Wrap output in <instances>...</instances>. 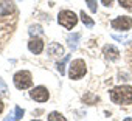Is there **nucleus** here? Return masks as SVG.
I'll use <instances>...</instances> for the list:
<instances>
[{
    "label": "nucleus",
    "instance_id": "obj_12",
    "mask_svg": "<svg viewBox=\"0 0 132 121\" xmlns=\"http://www.w3.org/2000/svg\"><path fill=\"white\" fill-rule=\"evenodd\" d=\"M81 20H82V23H84L86 27H89V28L95 25V22H93V19H92V17H89V16H87V14H86L84 11H81Z\"/></svg>",
    "mask_w": 132,
    "mask_h": 121
},
{
    "label": "nucleus",
    "instance_id": "obj_21",
    "mask_svg": "<svg viewBox=\"0 0 132 121\" xmlns=\"http://www.w3.org/2000/svg\"><path fill=\"white\" fill-rule=\"evenodd\" d=\"M101 2H103V5H106V6H110L113 0H101Z\"/></svg>",
    "mask_w": 132,
    "mask_h": 121
},
{
    "label": "nucleus",
    "instance_id": "obj_4",
    "mask_svg": "<svg viewBox=\"0 0 132 121\" xmlns=\"http://www.w3.org/2000/svg\"><path fill=\"white\" fill-rule=\"evenodd\" d=\"M86 73H87V67H86V62L82 59H76L70 64V72H69L70 79H79Z\"/></svg>",
    "mask_w": 132,
    "mask_h": 121
},
{
    "label": "nucleus",
    "instance_id": "obj_5",
    "mask_svg": "<svg viewBox=\"0 0 132 121\" xmlns=\"http://www.w3.org/2000/svg\"><path fill=\"white\" fill-rule=\"evenodd\" d=\"M112 28L115 30H120V31H127L132 28V19L129 16H121V17H117L110 22Z\"/></svg>",
    "mask_w": 132,
    "mask_h": 121
},
{
    "label": "nucleus",
    "instance_id": "obj_11",
    "mask_svg": "<svg viewBox=\"0 0 132 121\" xmlns=\"http://www.w3.org/2000/svg\"><path fill=\"white\" fill-rule=\"evenodd\" d=\"M23 109L22 107H19V106H16L14 107V112L11 113V115H8L6 116V119H22V116H23Z\"/></svg>",
    "mask_w": 132,
    "mask_h": 121
},
{
    "label": "nucleus",
    "instance_id": "obj_20",
    "mask_svg": "<svg viewBox=\"0 0 132 121\" xmlns=\"http://www.w3.org/2000/svg\"><path fill=\"white\" fill-rule=\"evenodd\" d=\"M112 37H113L115 40H120V42H124V40H127V37H123V36H117V34H112Z\"/></svg>",
    "mask_w": 132,
    "mask_h": 121
},
{
    "label": "nucleus",
    "instance_id": "obj_10",
    "mask_svg": "<svg viewBox=\"0 0 132 121\" xmlns=\"http://www.w3.org/2000/svg\"><path fill=\"white\" fill-rule=\"evenodd\" d=\"M81 39V34L79 33H75V34H72V36H69L67 37V40H69V45H70V48H72V51H75L76 48H78V40Z\"/></svg>",
    "mask_w": 132,
    "mask_h": 121
},
{
    "label": "nucleus",
    "instance_id": "obj_15",
    "mask_svg": "<svg viewBox=\"0 0 132 121\" xmlns=\"http://www.w3.org/2000/svg\"><path fill=\"white\" fill-rule=\"evenodd\" d=\"M48 121H65V116H62L59 112H51L48 115Z\"/></svg>",
    "mask_w": 132,
    "mask_h": 121
},
{
    "label": "nucleus",
    "instance_id": "obj_17",
    "mask_svg": "<svg viewBox=\"0 0 132 121\" xmlns=\"http://www.w3.org/2000/svg\"><path fill=\"white\" fill-rule=\"evenodd\" d=\"M44 31H42V28L39 27V25H33V27H30V34L31 36H34V34H42Z\"/></svg>",
    "mask_w": 132,
    "mask_h": 121
},
{
    "label": "nucleus",
    "instance_id": "obj_7",
    "mask_svg": "<svg viewBox=\"0 0 132 121\" xmlns=\"http://www.w3.org/2000/svg\"><path fill=\"white\" fill-rule=\"evenodd\" d=\"M28 50H30L31 53H34V54H40L42 50H44V40H42L40 37L33 36V37L30 39V42H28Z\"/></svg>",
    "mask_w": 132,
    "mask_h": 121
},
{
    "label": "nucleus",
    "instance_id": "obj_6",
    "mask_svg": "<svg viewBox=\"0 0 132 121\" xmlns=\"http://www.w3.org/2000/svg\"><path fill=\"white\" fill-rule=\"evenodd\" d=\"M30 96H31L34 101H37V102H45V101L50 98V93H48V90H47L45 87L39 85V87H34V89L30 92Z\"/></svg>",
    "mask_w": 132,
    "mask_h": 121
},
{
    "label": "nucleus",
    "instance_id": "obj_22",
    "mask_svg": "<svg viewBox=\"0 0 132 121\" xmlns=\"http://www.w3.org/2000/svg\"><path fill=\"white\" fill-rule=\"evenodd\" d=\"M2 112H3V102L0 101V113H2Z\"/></svg>",
    "mask_w": 132,
    "mask_h": 121
},
{
    "label": "nucleus",
    "instance_id": "obj_1",
    "mask_svg": "<svg viewBox=\"0 0 132 121\" xmlns=\"http://www.w3.org/2000/svg\"><path fill=\"white\" fill-rule=\"evenodd\" d=\"M110 99L113 104L129 106L132 104V87L130 85H118L110 90Z\"/></svg>",
    "mask_w": 132,
    "mask_h": 121
},
{
    "label": "nucleus",
    "instance_id": "obj_16",
    "mask_svg": "<svg viewBox=\"0 0 132 121\" xmlns=\"http://www.w3.org/2000/svg\"><path fill=\"white\" fill-rule=\"evenodd\" d=\"M120 6H123L127 11H132V0H118Z\"/></svg>",
    "mask_w": 132,
    "mask_h": 121
},
{
    "label": "nucleus",
    "instance_id": "obj_13",
    "mask_svg": "<svg viewBox=\"0 0 132 121\" xmlns=\"http://www.w3.org/2000/svg\"><path fill=\"white\" fill-rule=\"evenodd\" d=\"M100 101V98L96 96V95H93V93H86L84 95V102L86 104H95V102H98Z\"/></svg>",
    "mask_w": 132,
    "mask_h": 121
},
{
    "label": "nucleus",
    "instance_id": "obj_8",
    "mask_svg": "<svg viewBox=\"0 0 132 121\" xmlns=\"http://www.w3.org/2000/svg\"><path fill=\"white\" fill-rule=\"evenodd\" d=\"M103 53H104V57L107 60H117L120 57V51L113 47V45H106L103 48Z\"/></svg>",
    "mask_w": 132,
    "mask_h": 121
},
{
    "label": "nucleus",
    "instance_id": "obj_19",
    "mask_svg": "<svg viewBox=\"0 0 132 121\" xmlns=\"http://www.w3.org/2000/svg\"><path fill=\"white\" fill-rule=\"evenodd\" d=\"M6 93H8V87L3 82V79H0V96H5Z\"/></svg>",
    "mask_w": 132,
    "mask_h": 121
},
{
    "label": "nucleus",
    "instance_id": "obj_18",
    "mask_svg": "<svg viewBox=\"0 0 132 121\" xmlns=\"http://www.w3.org/2000/svg\"><path fill=\"white\" fill-rule=\"evenodd\" d=\"M86 2H87V5H89L90 11H92V13H96V10H98V5H96V0H86Z\"/></svg>",
    "mask_w": 132,
    "mask_h": 121
},
{
    "label": "nucleus",
    "instance_id": "obj_9",
    "mask_svg": "<svg viewBox=\"0 0 132 121\" xmlns=\"http://www.w3.org/2000/svg\"><path fill=\"white\" fill-rule=\"evenodd\" d=\"M48 53L51 56H61V54H64V48L59 44H50L48 45Z\"/></svg>",
    "mask_w": 132,
    "mask_h": 121
},
{
    "label": "nucleus",
    "instance_id": "obj_3",
    "mask_svg": "<svg viewBox=\"0 0 132 121\" xmlns=\"http://www.w3.org/2000/svg\"><path fill=\"white\" fill-rule=\"evenodd\" d=\"M14 85L19 89V90H25L28 87H31L33 84V79H31V73L27 72V70H22V72H17L14 75Z\"/></svg>",
    "mask_w": 132,
    "mask_h": 121
},
{
    "label": "nucleus",
    "instance_id": "obj_2",
    "mask_svg": "<svg viewBox=\"0 0 132 121\" xmlns=\"http://www.w3.org/2000/svg\"><path fill=\"white\" fill-rule=\"evenodd\" d=\"M57 22L59 25H62L64 28H67V30H72L73 27H76L78 23V17L73 11H69V10H64L59 13L57 16Z\"/></svg>",
    "mask_w": 132,
    "mask_h": 121
},
{
    "label": "nucleus",
    "instance_id": "obj_14",
    "mask_svg": "<svg viewBox=\"0 0 132 121\" xmlns=\"http://www.w3.org/2000/svg\"><path fill=\"white\" fill-rule=\"evenodd\" d=\"M69 59H70V54H67V56H65L61 62L57 64V72H59L61 75H65V64L69 62Z\"/></svg>",
    "mask_w": 132,
    "mask_h": 121
}]
</instances>
